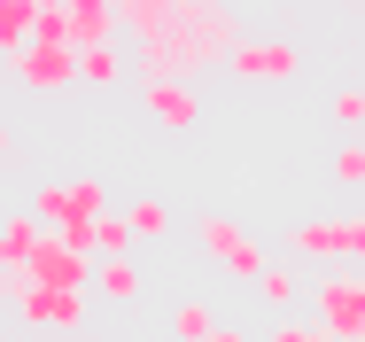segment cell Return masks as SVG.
<instances>
[{"label": "cell", "mask_w": 365, "mask_h": 342, "mask_svg": "<svg viewBox=\"0 0 365 342\" xmlns=\"http://www.w3.org/2000/svg\"><path fill=\"white\" fill-rule=\"evenodd\" d=\"M327 171H334V187H350V195H358V187H365V140H342V148L327 156Z\"/></svg>", "instance_id": "21"}, {"label": "cell", "mask_w": 365, "mask_h": 342, "mask_svg": "<svg viewBox=\"0 0 365 342\" xmlns=\"http://www.w3.org/2000/svg\"><path fill=\"white\" fill-rule=\"evenodd\" d=\"M195 241H202V257H210V265H225V273H233V280H249V288L272 273L264 241H257L249 226H233L225 210H202V218H195Z\"/></svg>", "instance_id": "3"}, {"label": "cell", "mask_w": 365, "mask_h": 342, "mask_svg": "<svg viewBox=\"0 0 365 342\" xmlns=\"http://www.w3.org/2000/svg\"><path fill=\"white\" fill-rule=\"evenodd\" d=\"M225 319L202 303V296H187V303H171V342H210Z\"/></svg>", "instance_id": "16"}, {"label": "cell", "mask_w": 365, "mask_h": 342, "mask_svg": "<svg viewBox=\"0 0 365 342\" xmlns=\"http://www.w3.org/2000/svg\"><path fill=\"white\" fill-rule=\"evenodd\" d=\"M241 39H249V31H241L233 8H218V0H171L163 39H148V47H163V70L195 86V70H225Z\"/></svg>", "instance_id": "1"}, {"label": "cell", "mask_w": 365, "mask_h": 342, "mask_svg": "<svg viewBox=\"0 0 365 342\" xmlns=\"http://www.w3.org/2000/svg\"><path fill=\"white\" fill-rule=\"evenodd\" d=\"M225 70H233L241 86H295V78H303V47H295V39H272V31H249Z\"/></svg>", "instance_id": "5"}, {"label": "cell", "mask_w": 365, "mask_h": 342, "mask_svg": "<svg viewBox=\"0 0 365 342\" xmlns=\"http://www.w3.org/2000/svg\"><path fill=\"white\" fill-rule=\"evenodd\" d=\"M334 125H342V140H365V78H350V86H334Z\"/></svg>", "instance_id": "20"}, {"label": "cell", "mask_w": 365, "mask_h": 342, "mask_svg": "<svg viewBox=\"0 0 365 342\" xmlns=\"http://www.w3.org/2000/svg\"><path fill=\"white\" fill-rule=\"evenodd\" d=\"M140 101H148V117H155L163 133H195V125H202V94H195L187 78H155V86H140Z\"/></svg>", "instance_id": "10"}, {"label": "cell", "mask_w": 365, "mask_h": 342, "mask_svg": "<svg viewBox=\"0 0 365 342\" xmlns=\"http://www.w3.org/2000/svg\"><path fill=\"white\" fill-rule=\"evenodd\" d=\"M125 226H133V241H171V203L163 195H133L125 203Z\"/></svg>", "instance_id": "15"}, {"label": "cell", "mask_w": 365, "mask_h": 342, "mask_svg": "<svg viewBox=\"0 0 365 342\" xmlns=\"http://www.w3.org/2000/svg\"><path fill=\"white\" fill-rule=\"evenodd\" d=\"M0 303H8V280H0Z\"/></svg>", "instance_id": "27"}, {"label": "cell", "mask_w": 365, "mask_h": 342, "mask_svg": "<svg viewBox=\"0 0 365 342\" xmlns=\"http://www.w3.org/2000/svg\"><path fill=\"white\" fill-rule=\"evenodd\" d=\"M210 342H249V327H241V319H225V327H218Z\"/></svg>", "instance_id": "23"}, {"label": "cell", "mask_w": 365, "mask_h": 342, "mask_svg": "<svg viewBox=\"0 0 365 342\" xmlns=\"http://www.w3.org/2000/svg\"><path fill=\"white\" fill-rule=\"evenodd\" d=\"M8 156H16V133H8V125H0V164H8Z\"/></svg>", "instance_id": "24"}, {"label": "cell", "mask_w": 365, "mask_h": 342, "mask_svg": "<svg viewBox=\"0 0 365 342\" xmlns=\"http://www.w3.org/2000/svg\"><path fill=\"white\" fill-rule=\"evenodd\" d=\"M8 303H16V319H24L31 335H71V342L93 335V327H86V303H93V296H63V288H16Z\"/></svg>", "instance_id": "6"}, {"label": "cell", "mask_w": 365, "mask_h": 342, "mask_svg": "<svg viewBox=\"0 0 365 342\" xmlns=\"http://www.w3.org/2000/svg\"><path fill=\"white\" fill-rule=\"evenodd\" d=\"M0 342H8V335H0Z\"/></svg>", "instance_id": "28"}, {"label": "cell", "mask_w": 365, "mask_h": 342, "mask_svg": "<svg viewBox=\"0 0 365 342\" xmlns=\"http://www.w3.org/2000/svg\"><path fill=\"white\" fill-rule=\"evenodd\" d=\"M39 249H47V226L31 210H0V280H8V296L31 280V257Z\"/></svg>", "instance_id": "7"}, {"label": "cell", "mask_w": 365, "mask_h": 342, "mask_svg": "<svg viewBox=\"0 0 365 342\" xmlns=\"http://www.w3.org/2000/svg\"><path fill=\"white\" fill-rule=\"evenodd\" d=\"M24 288H63V296H93V257H78L63 233H47V249L31 257V280Z\"/></svg>", "instance_id": "9"}, {"label": "cell", "mask_w": 365, "mask_h": 342, "mask_svg": "<svg viewBox=\"0 0 365 342\" xmlns=\"http://www.w3.org/2000/svg\"><path fill=\"white\" fill-rule=\"evenodd\" d=\"M8 78H16V63H8V55H0V86H8Z\"/></svg>", "instance_id": "25"}, {"label": "cell", "mask_w": 365, "mask_h": 342, "mask_svg": "<svg viewBox=\"0 0 365 342\" xmlns=\"http://www.w3.org/2000/svg\"><path fill=\"white\" fill-rule=\"evenodd\" d=\"M117 78H125V47H86V55H78V86L109 94Z\"/></svg>", "instance_id": "18"}, {"label": "cell", "mask_w": 365, "mask_h": 342, "mask_svg": "<svg viewBox=\"0 0 365 342\" xmlns=\"http://www.w3.org/2000/svg\"><path fill=\"white\" fill-rule=\"evenodd\" d=\"M78 342H117V335H78Z\"/></svg>", "instance_id": "26"}, {"label": "cell", "mask_w": 365, "mask_h": 342, "mask_svg": "<svg viewBox=\"0 0 365 342\" xmlns=\"http://www.w3.org/2000/svg\"><path fill=\"white\" fill-rule=\"evenodd\" d=\"M16 86L24 94H78V47H24L16 55Z\"/></svg>", "instance_id": "8"}, {"label": "cell", "mask_w": 365, "mask_h": 342, "mask_svg": "<svg viewBox=\"0 0 365 342\" xmlns=\"http://www.w3.org/2000/svg\"><path fill=\"white\" fill-rule=\"evenodd\" d=\"M24 210L47 226V233H63L78 218V203H71V179H31V195H24Z\"/></svg>", "instance_id": "12"}, {"label": "cell", "mask_w": 365, "mask_h": 342, "mask_svg": "<svg viewBox=\"0 0 365 342\" xmlns=\"http://www.w3.org/2000/svg\"><path fill=\"white\" fill-rule=\"evenodd\" d=\"M31 31H39V0H0V55L8 63L31 47Z\"/></svg>", "instance_id": "14"}, {"label": "cell", "mask_w": 365, "mask_h": 342, "mask_svg": "<svg viewBox=\"0 0 365 342\" xmlns=\"http://www.w3.org/2000/svg\"><path fill=\"white\" fill-rule=\"evenodd\" d=\"M117 16H125V31L133 39H163V24H171V0H117Z\"/></svg>", "instance_id": "17"}, {"label": "cell", "mask_w": 365, "mask_h": 342, "mask_svg": "<svg viewBox=\"0 0 365 342\" xmlns=\"http://www.w3.org/2000/svg\"><path fill=\"white\" fill-rule=\"evenodd\" d=\"M288 265H327V273H365V210H319L288 226Z\"/></svg>", "instance_id": "2"}, {"label": "cell", "mask_w": 365, "mask_h": 342, "mask_svg": "<svg viewBox=\"0 0 365 342\" xmlns=\"http://www.w3.org/2000/svg\"><path fill=\"white\" fill-rule=\"evenodd\" d=\"M311 319L334 342H365V273H319L311 280Z\"/></svg>", "instance_id": "4"}, {"label": "cell", "mask_w": 365, "mask_h": 342, "mask_svg": "<svg viewBox=\"0 0 365 342\" xmlns=\"http://www.w3.org/2000/svg\"><path fill=\"white\" fill-rule=\"evenodd\" d=\"M140 288H148V273L133 265V257H101V265H93V296H109L117 311H125V303H140Z\"/></svg>", "instance_id": "13"}, {"label": "cell", "mask_w": 365, "mask_h": 342, "mask_svg": "<svg viewBox=\"0 0 365 342\" xmlns=\"http://www.w3.org/2000/svg\"><path fill=\"white\" fill-rule=\"evenodd\" d=\"M63 16H71V47H117V31H125V16H117V0H63Z\"/></svg>", "instance_id": "11"}, {"label": "cell", "mask_w": 365, "mask_h": 342, "mask_svg": "<svg viewBox=\"0 0 365 342\" xmlns=\"http://www.w3.org/2000/svg\"><path fill=\"white\" fill-rule=\"evenodd\" d=\"M257 296H264V303H272V311H280V319H295V296H311V288H303V280H295V265H272V273L257 280Z\"/></svg>", "instance_id": "19"}, {"label": "cell", "mask_w": 365, "mask_h": 342, "mask_svg": "<svg viewBox=\"0 0 365 342\" xmlns=\"http://www.w3.org/2000/svg\"><path fill=\"white\" fill-rule=\"evenodd\" d=\"M264 342H334V335H327L319 319H272V335H264Z\"/></svg>", "instance_id": "22"}]
</instances>
